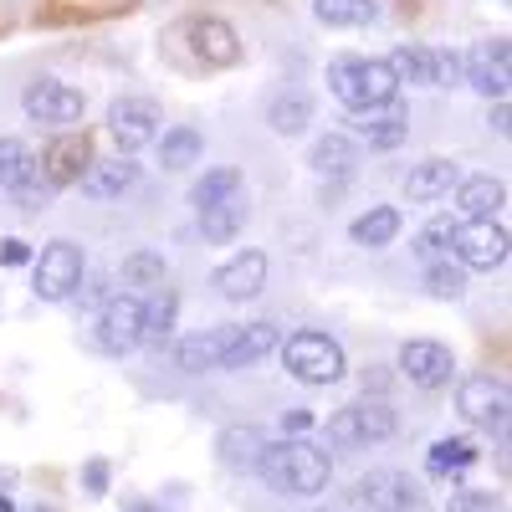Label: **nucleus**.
I'll list each match as a JSON object with an SVG mask.
<instances>
[{
  "mask_svg": "<svg viewBox=\"0 0 512 512\" xmlns=\"http://www.w3.org/2000/svg\"><path fill=\"white\" fill-rule=\"evenodd\" d=\"M236 190H246V175H241V169H210V175L190 190V205L195 210H205V205H216V200H226V195H236Z\"/></svg>",
  "mask_w": 512,
  "mask_h": 512,
  "instance_id": "72a5a7b5",
  "label": "nucleus"
},
{
  "mask_svg": "<svg viewBox=\"0 0 512 512\" xmlns=\"http://www.w3.org/2000/svg\"><path fill=\"white\" fill-rule=\"evenodd\" d=\"M216 451H221L226 472H256V466H262V451H267V436L256 431V425H231V431H221Z\"/></svg>",
  "mask_w": 512,
  "mask_h": 512,
  "instance_id": "5701e85b",
  "label": "nucleus"
},
{
  "mask_svg": "<svg viewBox=\"0 0 512 512\" xmlns=\"http://www.w3.org/2000/svg\"><path fill=\"white\" fill-rule=\"evenodd\" d=\"M0 512H16V507H11V497H0Z\"/></svg>",
  "mask_w": 512,
  "mask_h": 512,
  "instance_id": "49530a36",
  "label": "nucleus"
},
{
  "mask_svg": "<svg viewBox=\"0 0 512 512\" xmlns=\"http://www.w3.org/2000/svg\"><path fill=\"white\" fill-rule=\"evenodd\" d=\"M456 226H461V221L441 216V221H431V226L415 236V256H420L425 267H436V262H446V256H451V236H456Z\"/></svg>",
  "mask_w": 512,
  "mask_h": 512,
  "instance_id": "c9c22d12",
  "label": "nucleus"
},
{
  "mask_svg": "<svg viewBox=\"0 0 512 512\" xmlns=\"http://www.w3.org/2000/svg\"><path fill=\"white\" fill-rule=\"evenodd\" d=\"M359 502L374 512H431V497L410 472H369L359 482Z\"/></svg>",
  "mask_w": 512,
  "mask_h": 512,
  "instance_id": "1a4fd4ad",
  "label": "nucleus"
},
{
  "mask_svg": "<svg viewBox=\"0 0 512 512\" xmlns=\"http://www.w3.org/2000/svg\"><path fill=\"white\" fill-rule=\"evenodd\" d=\"M88 487H93V497L108 487V466H103V461H93V466H88Z\"/></svg>",
  "mask_w": 512,
  "mask_h": 512,
  "instance_id": "37998d69",
  "label": "nucleus"
},
{
  "mask_svg": "<svg viewBox=\"0 0 512 512\" xmlns=\"http://www.w3.org/2000/svg\"><path fill=\"white\" fill-rule=\"evenodd\" d=\"M262 287H267V256L262 251H236L231 262L216 267V292L226 303H246V297H256Z\"/></svg>",
  "mask_w": 512,
  "mask_h": 512,
  "instance_id": "dca6fc26",
  "label": "nucleus"
},
{
  "mask_svg": "<svg viewBox=\"0 0 512 512\" xmlns=\"http://www.w3.org/2000/svg\"><path fill=\"white\" fill-rule=\"evenodd\" d=\"M77 287H82V251L72 241L41 246L36 272H31V292L41 297V303H67Z\"/></svg>",
  "mask_w": 512,
  "mask_h": 512,
  "instance_id": "39448f33",
  "label": "nucleus"
},
{
  "mask_svg": "<svg viewBox=\"0 0 512 512\" xmlns=\"http://www.w3.org/2000/svg\"><path fill=\"white\" fill-rule=\"evenodd\" d=\"M277 344H282L277 323H231V344H226L221 369H246V364H256V359H267Z\"/></svg>",
  "mask_w": 512,
  "mask_h": 512,
  "instance_id": "6ab92c4d",
  "label": "nucleus"
},
{
  "mask_svg": "<svg viewBox=\"0 0 512 512\" xmlns=\"http://www.w3.org/2000/svg\"><path fill=\"white\" fill-rule=\"evenodd\" d=\"M82 297H88V303H108V292H103V282H88V287H82Z\"/></svg>",
  "mask_w": 512,
  "mask_h": 512,
  "instance_id": "a18cd8bd",
  "label": "nucleus"
},
{
  "mask_svg": "<svg viewBox=\"0 0 512 512\" xmlns=\"http://www.w3.org/2000/svg\"><path fill=\"white\" fill-rule=\"evenodd\" d=\"M323 180H349L354 175V139L349 134H328L313 144V159H308Z\"/></svg>",
  "mask_w": 512,
  "mask_h": 512,
  "instance_id": "c85d7f7f",
  "label": "nucleus"
},
{
  "mask_svg": "<svg viewBox=\"0 0 512 512\" xmlns=\"http://www.w3.org/2000/svg\"><path fill=\"white\" fill-rule=\"evenodd\" d=\"M123 287H154V292H164V287H169L164 256H159V251H134V256H123Z\"/></svg>",
  "mask_w": 512,
  "mask_h": 512,
  "instance_id": "7c9ffc66",
  "label": "nucleus"
},
{
  "mask_svg": "<svg viewBox=\"0 0 512 512\" xmlns=\"http://www.w3.org/2000/svg\"><path fill=\"white\" fill-rule=\"evenodd\" d=\"M502 200H507V185L492 175H461V185H456V210L466 221H492Z\"/></svg>",
  "mask_w": 512,
  "mask_h": 512,
  "instance_id": "4be33fe9",
  "label": "nucleus"
},
{
  "mask_svg": "<svg viewBox=\"0 0 512 512\" xmlns=\"http://www.w3.org/2000/svg\"><path fill=\"white\" fill-rule=\"evenodd\" d=\"M88 164H93V144H88V134H62L47 154L36 159V175L47 180L52 190H62V185H77L82 175H88Z\"/></svg>",
  "mask_w": 512,
  "mask_h": 512,
  "instance_id": "4468645a",
  "label": "nucleus"
},
{
  "mask_svg": "<svg viewBox=\"0 0 512 512\" xmlns=\"http://www.w3.org/2000/svg\"><path fill=\"white\" fill-rule=\"evenodd\" d=\"M26 262H31V246L26 241H16V236L0 241V267H26Z\"/></svg>",
  "mask_w": 512,
  "mask_h": 512,
  "instance_id": "a19ab883",
  "label": "nucleus"
},
{
  "mask_svg": "<svg viewBox=\"0 0 512 512\" xmlns=\"http://www.w3.org/2000/svg\"><path fill=\"white\" fill-rule=\"evenodd\" d=\"M328 88L349 113H374V108H395L400 82L390 77L379 57H333L328 62Z\"/></svg>",
  "mask_w": 512,
  "mask_h": 512,
  "instance_id": "f03ea898",
  "label": "nucleus"
},
{
  "mask_svg": "<svg viewBox=\"0 0 512 512\" xmlns=\"http://www.w3.org/2000/svg\"><path fill=\"white\" fill-rule=\"evenodd\" d=\"M256 472H262V482L282 497H318L333 477V461L313 441H267Z\"/></svg>",
  "mask_w": 512,
  "mask_h": 512,
  "instance_id": "f257e3e1",
  "label": "nucleus"
},
{
  "mask_svg": "<svg viewBox=\"0 0 512 512\" xmlns=\"http://www.w3.org/2000/svg\"><path fill=\"white\" fill-rule=\"evenodd\" d=\"M36 175V154L21 139H0V190H21Z\"/></svg>",
  "mask_w": 512,
  "mask_h": 512,
  "instance_id": "473e14b6",
  "label": "nucleus"
},
{
  "mask_svg": "<svg viewBox=\"0 0 512 512\" xmlns=\"http://www.w3.org/2000/svg\"><path fill=\"white\" fill-rule=\"evenodd\" d=\"M451 251L461 272H497L507 262V231L502 221H461L451 236Z\"/></svg>",
  "mask_w": 512,
  "mask_h": 512,
  "instance_id": "423d86ee",
  "label": "nucleus"
},
{
  "mask_svg": "<svg viewBox=\"0 0 512 512\" xmlns=\"http://www.w3.org/2000/svg\"><path fill=\"white\" fill-rule=\"evenodd\" d=\"M175 318H180V297H175V287L154 292V303H144V333H139V344L164 349L169 338H175Z\"/></svg>",
  "mask_w": 512,
  "mask_h": 512,
  "instance_id": "a878e982",
  "label": "nucleus"
},
{
  "mask_svg": "<svg viewBox=\"0 0 512 512\" xmlns=\"http://www.w3.org/2000/svg\"><path fill=\"white\" fill-rule=\"evenodd\" d=\"M21 108H26V118L31 123H52V128H67V123H77L82 118V93L77 88H67V82H57V77H36L31 88L21 93Z\"/></svg>",
  "mask_w": 512,
  "mask_h": 512,
  "instance_id": "9d476101",
  "label": "nucleus"
},
{
  "mask_svg": "<svg viewBox=\"0 0 512 512\" xmlns=\"http://www.w3.org/2000/svg\"><path fill=\"white\" fill-rule=\"evenodd\" d=\"M313 425H318L313 410H287V415H282V441H303Z\"/></svg>",
  "mask_w": 512,
  "mask_h": 512,
  "instance_id": "ea45409f",
  "label": "nucleus"
},
{
  "mask_svg": "<svg viewBox=\"0 0 512 512\" xmlns=\"http://www.w3.org/2000/svg\"><path fill=\"white\" fill-rule=\"evenodd\" d=\"M507 62H512L507 36H487V41H477V47L461 57V82H472V88H477L482 98L507 103V82H512Z\"/></svg>",
  "mask_w": 512,
  "mask_h": 512,
  "instance_id": "0eeeda50",
  "label": "nucleus"
},
{
  "mask_svg": "<svg viewBox=\"0 0 512 512\" xmlns=\"http://www.w3.org/2000/svg\"><path fill=\"white\" fill-rule=\"evenodd\" d=\"M144 333V297L134 292H113L103 313H98V349L103 354H134Z\"/></svg>",
  "mask_w": 512,
  "mask_h": 512,
  "instance_id": "6e6552de",
  "label": "nucleus"
},
{
  "mask_svg": "<svg viewBox=\"0 0 512 512\" xmlns=\"http://www.w3.org/2000/svg\"><path fill=\"white\" fill-rule=\"evenodd\" d=\"M134 512H164V507H134Z\"/></svg>",
  "mask_w": 512,
  "mask_h": 512,
  "instance_id": "de8ad7c7",
  "label": "nucleus"
},
{
  "mask_svg": "<svg viewBox=\"0 0 512 512\" xmlns=\"http://www.w3.org/2000/svg\"><path fill=\"white\" fill-rule=\"evenodd\" d=\"M185 36H190V52L205 62V67H236L241 62V36L231 21L221 16H190L185 21Z\"/></svg>",
  "mask_w": 512,
  "mask_h": 512,
  "instance_id": "ddd939ff",
  "label": "nucleus"
},
{
  "mask_svg": "<svg viewBox=\"0 0 512 512\" xmlns=\"http://www.w3.org/2000/svg\"><path fill=\"white\" fill-rule=\"evenodd\" d=\"M226 344H231V323H226V328H210V333H190V338H180L175 359H180V369L205 374V369H221Z\"/></svg>",
  "mask_w": 512,
  "mask_h": 512,
  "instance_id": "b1692460",
  "label": "nucleus"
},
{
  "mask_svg": "<svg viewBox=\"0 0 512 512\" xmlns=\"http://www.w3.org/2000/svg\"><path fill=\"white\" fill-rule=\"evenodd\" d=\"M384 67H390V77L400 88L405 82L410 88H441V52L436 47H400L384 57Z\"/></svg>",
  "mask_w": 512,
  "mask_h": 512,
  "instance_id": "aec40b11",
  "label": "nucleus"
},
{
  "mask_svg": "<svg viewBox=\"0 0 512 512\" xmlns=\"http://www.w3.org/2000/svg\"><path fill=\"white\" fill-rule=\"evenodd\" d=\"M456 82H461V57L441 52V88H456Z\"/></svg>",
  "mask_w": 512,
  "mask_h": 512,
  "instance_id": "79ce46f5",
  "label": "nucleus"
},
{
  "mask_svg": "<svg viewBox=\"0 0 512 512\" xmlns=\"http://www.w3.org/2000/svg\"><path fill=\"white\" fill-rule=\"evenodd\" d=\"M477 461V446L466 436H446L431 446V477H451V472H466V466Z\"/></svg>",
  "mask_w": 512,
  "mask_h": 512,
  "instance_id": "f704fd0d",
  "label": "nucleus"
},
{
  "mask_svg": "<svg viewBox=\"0 0 512 512\" xmlns=\"http://www.w3.org/2000/svg\"><path fill=\"white\" fill-rule=\"evenodd\" d=\"M159 123H164V118H159V108H154L149 98H118V103L108 108V134L118 139L123 154L154 144V139H159Z\"/></svg>",
  "mask_w": 512,
  "mask_h": 512,
  "instance_id": "9b49d317",
  "label": "nucleus"
},
{
  "mask_svg": "<svg viewBox=\"0 0 512 512\" xmlns=\"http://www.w3.org/2000/svg\"><path fill=\"white\" fill-rule=\"evenodd\" d=\"M52 195H57V190H52L47 180H41V175H31V180L16 190V205H21V210H41V205H47Z\"/></svg>",
  "mask_w": 512,
  "mask_h": 512,
  "instance_id": "4c0bfd02",
  "label": "nucleus"
},
{
  "mask_svg": "<svg viewBox=\"0 0 512 512\" xmlns=\"http://www.w3.org/2000/svg\"><path fill=\"white\" fill-rule=\"evenodd\" d=\"M492 128L507 139V103H497V108H492Z\"/></svg>",
  "mask_w": 512,
  "mask_h": 512,
  "instance_id": "c03bdc74",
  "label": "nucleus"
},
{
  "mask_svg": "<svg viewBox=\"0 0 512 512\" xmlns=\"http://www.w3.org/2000/svg\"><path fill=\"white\" fill-rule=\"evenodd\" d=\"M400 226H405V216L395 205H369L364 216L349 226V236H354V246H369V251H379V246H390L395 236H400Z\"/></svg>",
  "mask_w": 512,
  "mask_h": 512,
  "instance_id": "393cba45",
  "label": "nucleus"
},
{
  "mask_svg": "<svg viewBox=\"0 0 512 512\" xmlns=\"http://www.w3.org/2000/svg\"><path fill=\"white\" fill-rule=\"evenodd\" d=\"M390 436H395V410L384 400H354L344 410H333V420H328V446H338V451L374 446Z\"/></svg>",
  "mask_w": 512,
  "mask_h": 512,
  "instance_id": "20e7f679",
  "label": "nucleus"
},
{
  "mask_svg": "<svg viewBox=\"0 0 512 512\" xmlns=\"http://www.w3.org/2000/svg\"><path fill=\"white\" fill-rule=\"evenodd\" d=\"M405 134H410V123H405L400 108H374V113H364V123H359V139H364L369 149H400Z\"/></svg>",
  "mask_w": 512,
  "mask_h": 512,
  "instance_id": "cd10ccee",
  "label": "nucleus"
},
{
  "mask_svg": "<svg viewBox=\"0 0 512 512\" xmlns=\"http://www.w3.org/2000/svg\"><path fill=\"white\" fill-rule=\"evenodd\" d=\"M154 144H159V164H164V169H190V164H200V154H205L200 128H190V123L164 128Z\"/></svg>",
  "mask_w": 512,
  "mask_h": 512,
  "instance_id": "bb28decb",
  "label": "nucleus"
},
{
  "mask_svg": "<svg viewBox=\"0 0 512 512\" xmlns=\"http://www.w3.org/2000/svg\"><path fill=\"white\" fill-rule=\"evenodd\" d=\"M400 374L415 384V390H441V384L456 374V354L436 338H410L400 349Z\"/></svg>",
  "mask_w": 512,
  "mask_h": 512,
  "instance_id": "f8f14e48",
  "label": "nucleus"
},
{
  "mask_svg": "<svg viewBox=\"0 0 512 512\" xmlns=\"http://www.w3.org/2000/svg\"><path fill=\"white\" fill-rule=\"evenodd\" d=\"M425 287H431V297H441V303H456V297L466 292V272L451 262H436V267H425Z\"/></svg>",
  "mask_w": 512,
  "mask_h": 512,
  "instance_id": "e433bc0d",
  "label": "nucleus"
},
{
  "mask_svg": "<svg viewBox=\"0 0 512 512\" xmlns=\"http://www.w3.org/2000/svg\"><path fill=\"white\" fill-rule=\"evenodd\" d=\"M267 123H272V134L297 139V134H303V128L313 123V98H308V93H282V98H272Z\"/></svg>",
  "mask_w": 512,
  "mask_h": 512,
  "instance_id": "c756f323",
  "label": "nucleus"
},
{
  "mask_svg": "<svg viewBox=\"0 0 512 512\" xmlns=\"http://www.w3.org/2000/svg\"><path fill=\"white\" fill-rule=\"evenodd\" d=\"M246 216H251V190H236V195H226V200H216V205L200 210V231H205V241L226 246V241L241 236Z\"/></svg>",
  "mask_w": 512,
  "mask_h": 512,
  "instance_id": "412c9836",
  "label": "nucleus"
},
{
  "mask_svg": "<svg viewBox=\"0 0 512 512\" xmlns=\"http://www.w3.org/2000/svg\"><path fill=\"white\" fill-rule=\"evenodd\" d=\"M313 16L323 26H369L379 16L374 0H313Z\"/></svg>",
  "mask_w": 512,
  "mask_h": 512,
  "instance_id": "2f4dec72",
  "label": "nucleus"
},
{
  "mask_svg": "<svg viewBox=\"0 0 512 512\" xmlns=\"http://www.w3.org/2000/svg\"><path fill=\"white\" fill-rule=\"evenodd\" d=\"M451 512H502V502L492 492H456L451 497Z\"/></svg>",
  "mask_w": 512,
  "mask_h": 512,
  "instance_id": "58836bf2",
  "label": "nucleus"
},
{
  "mask_svg": "<svg viewBox=\"0 0 512 512\" xmlns=\"http://www.w3.org/2000/svg\"><path fill=\"white\" fill-rule=\"evenodd\" d=\"M282 349V364H287V374L297 379V384H338L344 379V369H349V359H344V344L338 338H328V333H292L287 344H277Z\"/></svg>",
  "mask_w": 512,
  "mask_h": 512,
  "instance_id": "7ed1b4c3",
  "label": "nucleus"
},
{
  "mask_svg": "<svg viewBox=\"0 0 512 512\" xmlns=\"http://www.w3.org/2000/svg\"><path fill=\"white\" fill-rule=\"evenodd\" d=\"M139 175H144V169L128 159V154H118V159H93L88 175H82L77 185H82V195H88V200H118V195H128V190L139 185Z\"/></svg>",
  "mask_w": 512,
  "mask_h": 512,
  "instance_id": "f3484780",
  "label": "nucleus"
},
{
  "mask_svg": "<svg viewBox=\"0 0 512 512\" xmlns=\"http://www.w3.org/2000/svg\"><path fill=\"white\" fill-rule=\"evenodd\" d=\"M461 415L472 420V425H507V384L492 379V374H472L461 384V395H456Z\"/></svg>",
  "mask_w": 512,
  "mask_h": 512,
  "instance_id": "2eb2a0df",
  "label": "nucleus"
},
{
  "mask_svg": "<svg viewBox=\"0 0 512 512\" xmlns=\"http://www.w3.org/2000/svg\"><path fill=\"white\" fill-rule=\"evenodd\" d=\"M456 185H461V164H456V159H420L410 175H405V195H410L415 205L446 200Z\"/></svg>",
  "mask_w": 512,
  "mask_h": 512,
  "instance_id": "a211bd4d",
  "label": "nucleus"
}]
</instances>
